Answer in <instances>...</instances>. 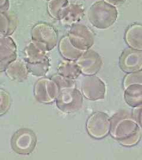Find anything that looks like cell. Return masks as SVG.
Wrapping results in <instances>:
<instances>
[{"instance_id":"cell-13","label":"cell","mask_w":142,"mask_h":160,"mask_svg":"<svg viewBox=\"0 0 142 160\" xmlns=\"http://www.w3.org/2000/svg\"><path fill=\"white\" fill-rule=\"evenodd\" d=\"M84 12L85 7L82 4L71 3L64 10L60 21L63 24L71 26L82 20Z\"/></svg>"},{"instance_id":"cell-2","label":"cell","mask_w":142,"mask_h":160,"mask_svg":"<svg viewBox=\"0 0 142 160\" xmlns=\"http://www.w3.org/2000/svg\"><path fill=\"white\" fill-rule=\"evenodd\" d=\"M88 18L97 29H107L115 21L117 11L113 6L104 1H98L91 5L88 10Z\"/></svg>"},{"instance_id":"cell-10","label":"cell","mask_w":142,"mask_h":160,"mask_svg":"<svg viewBox=\"0 0 142 160\" xmlns=\"http://www.w3.org/2000/svg\"><path fill=\"white\" fill-rule=\"evenodd\" d=\"M75 62L81 74L84 76L97 74L102 67V60L100 55L91 49L83 52Z\"/></svg>"},{"instance_id":"cell-28","label":"cell","mask_w":142,"mask_h":160,"mask_svg":"<svg viewBox=\"0 0 142 160\" xmlns=\"http://www.w3.org/2000/svg\"><path fill=\"white\" fill-rule=\"evenodd\" d=\"M109 4L113 6L114 5H119L123 3L125 0H104Z\"/></svg>"},{"instance_id":"cell-25","label":"cell","mask_w":142,"mask_h":160,"mask_svg":"<svg viewBox=\"0 0 142 160\" xmlns=\"http://www.w3.org/2000/svg\"><path fill=\"white\" fill-rule=\"evenodd\" d=\"M133 84L142 85V72L137 71L135 72L127 73L123 79V86L125 89L128 86Z\"/></svg>"},{"instance_id":"cell-29","label":"cell","mask_w":142,"mask_h":160,"mask_svg":"<svg viewBox=\"0 0 142 160\" xmlns=\"http://www.w3.org/2000/svg\"><path fill=\"white\" fill-rule=\"evenodd\" d=\"M46 1H50V0H46Z\"/></svg>"},{"instance_id":"cell-7","label":"cell","mask_w":142,"mask_h":160,"mask_svg":"<svg viewBox=\"0 0 142 160\" xmlns=\"http://www.w3.org/2000/svg\"><path fill=\"white\" fill-rule=\"evenodd\" d=\"M37 137L34 132L27 128L17 130L12 136L11 147L12 150L20 155L31 154L36 148Z\"/></svg>"},{"instance_id":"cell-5","label":"cell","mask_w":142,"mask_h":160,"mask_svg":"<svg viewBox=\"0 0 142 160\" xmlns=\"http://www.w3.org/2000/svg\"><path fill=\"white\" fill-rule=\"evenodd\" d=\"M68 36L71 43L81 51L90 49L94 43V32L90 28L83 24L76 23L72 25Z\"/></svg>"},{"instance_id":"cell-17","label":"cell","mask_w":142,"mask_h":160,"mask_svg":"<svg viewBox=\"0 0 142 160\" xmlns=\"http://www.w3.org/2000/svg\"><path fill=\"white\" fill-rule=\"evenodd\" d=\"M124 90V99L128 106L133 108L142 107V85L133 84Z\"/></svg>"},{"instance_id":"cell-8","label":"cell","mask_w":142,"mask_h":160,"mask_svg":"<svg viewBox=\"0 0 142 160\" xmlns=\"http://www.w3.org/2000/svg\"><path fill=\"white\" fill-rule=\"evenodd\" d=\"M56 83L51 78L42 77L34 84L33 94L39 102L49 104L55 102L59 93Z\"/></svg>"},{"instance_id":"cell-21","label":"cell","mask_w":142,"mask_h":160,"mask_svg":"<svg viewBox=\"0 0 142 160\" xmlns=\"http://www.w3.org/2000/svg\"><path fill=\"white\" fill-rule=\"evenodd\" d=\"M70 4L69 0H50L47 4V12L51 18L60 20L64 10Z\"/></svg>"},{"instance_id":"cell-19","label":"cell","mask_w":142,"mask_h":160,"mask_svg":"<svg viewBox=\"0 0 142 160\" xmlns=\"http://www.w3.org/2000/svg\"><path fill=\"white\" fill-rule=\"evenodd\" d=\"M125 42L131 48L142 49V26L133 25L127 29L125 34Z\"/></svg>"},{"instance_id":"cell-1","label":"cell","mask_w":142,"mask_h":160,"mask_svg":"<svg viewBox=\"0 0 142 160\" xmlns=\"http://www.w3.org/2000/svg\"><path fill=\"white\" fill-rule=\"evenodd\" d=\"M110 135L119 143L125 147L136 145L141 139L140 126L134 114L121 111L111 118Z\"/></svg>"},{"instance_id":"cell-6","label":"cell","mask_w":142,"mask_h":160,"mask_svg":"<svg viewBox=\"0 0 142 160\" xmlns=\"http://www.w3.org/2000/svg\"><path fill=\"white\" fill-rule=\"evenodd\" d=\"M83 95L76 88H68L59 92L55 101L56 107L66 113H75L83 105Z\"/></svg>"},{"instance_id":"cell-24","label":"cell","mask_w":142,"mask_h":160,"mask_svg":"<svg viewBox=\"0 0 142 160\" xmlns=\"http://www.w3.org/2000/svg\"><path fill=\"white\" fill-rule=\"evenodd\" d=\"M12 98L6 90H0V116L6 114L11 106Z\"/></svg>"},{"instance_id":"cell-12","label":"cell","mask_w":142,"mask_h":160,"mask_svg":"<svg viewBox=\"0 0 142 160\" xmlns=\"http://www.w3.org/2000/svg\"><path fill=\"white\" fill-rule=\"evenodd\" d=\"M120 67L127 73L140 71L142 69V52L133 48H127L120 58Z\"/></svg>"},{"instance_id":"cell-20","label":"cell","mask_w":142,"mask_h":160,"mask_svg":"<svg viewBox=\"0 0 142 160\" xmlns=\"http://www.w3.org/2000/svg\"><path fill=\"white\" fill-rule=\"evenodd\" d=\"M57 73L75 80L81 74L80 68L75 61H68L61 62L57 67Z\"/></svg>"},{"instance_id":"cell-11","label":"cell","mask_w":142,"mask_h":160,"mask_svg":"<svg viewBox=\"0 0 142 160\" xmlns=\"http://www.w3.org/2000/svg\"><path fill=\"white\" fill-rule=\"evenodd\" d=\"M17 46L10 36H0V72L17 59Z\"/></svg>"},{"instance_id":"cell-18","label":"cell","mask_w":142,"mask_h":160,"mask_svg":"<svg viewBox=\"0 0 142 160\" xmlns=\"http://www.w3.org/2000/svg\"><path fill=\"white\" fill-rule=\"evenodd\" d=\"M24 53L26 63H37L49 59L47 52L36 46L33 42L29 43L26 47Z\"/></svg>"},{"instance_id":"cell-16","label":"cell","mask_w":142,"mask_h":160,"mask_svg":"<svg viewBox=\"0 0 142 160\" xmlns=\"http://www.w3.org/2000/svg\"><path fill=\"white\" fill-rule=\"evenodd\" d=\"M58 50L59 53L65 60L75 61L83 52L76 49L71 43L68 36H63L58 43Z\"/></svg>"},{"instance_id":"cell-4","label":"cell","mask_w":142,"mask_h":160,"mask_svg":"<svg viewBox=\"0 0 142 160\" xmlns=\"http://www.w3.org/2000/svg\"><path fill=\"white\" fill-rule=\"evenodd\" d=\"M111 122L108 114L97 112L91 114L86 122V131L91 138L101 139L110 134Z\"/></svg>"},{"instance_id":"cell-15","label":"cell","mask_w":142,"mask_h":160,"mask_svg":"<svg viewBox=\"0 0 142 160\" xmlns=\"http://www.w3.org/2000/svg\"><path fill=\"white\" fill-rule=\"evenodd\" d=\"M18 19L13 12H0V36H10L17 28Z\"/></svg>"},{"instance_id":"cell-23","label":"cell","mask_w":142,"mask_h":160,"mask_svg":"<svg viewBox=\"0 0 142 160\" xmlns=\"http://www.w3.org/2000/svg\"><path fill=\"white\" fill-rule=\"evenodd\" d=\"M51 78L56 83L60 92L68 88H76V83L74 80L69 78L62 75L57 73L53 75Z\"/></svg>"},{"instance_id":"cell-14","label":"cell","mask_w":142,"mask_h":160,"mask_svg":"<svg viewBox=\"0 0 142 160\" xmlns=\"http://www.w3.org/2000/svg\"><path fill=\"white\" fill-rule=\"evenodd\" d=\"M5 73L7 77L12 81L23 82L27 80L30 72L26 62L16 59L8 65Z\"/></svg>"},{"instance_id":"cell-3","label":"cell","mask_w":142,"mask_h":160,"mask_svg":"<svg viewBox=\"0 0 142 160\" xmlns=\"http://www.w3.org/2000/svg\"><path fill=\"white\" fill-rule=\"evenodd\" d=\"M32 42L41 49L51 51L58 43V34L56 29L49 23L36 24L31 30Z\"/></svg>"},{"instance_id":"cell-22","label":"cell","mask_w":142,"mask_h":160,"mask_svg":"<svg viewBox=\"0 0 142 160\" xmlns=\"http://www.w3.org/2000/svg\"><path fill=\"white\" fill-rule=\"evenodd\" d=\"M26 63L29 72L36 77H43L45 76L48 72L51 66L49 59L37 63Z\"/></svg>"},{"instance_id":"cell-26","label":"cell","mask_w":142,"mask_h":160,"mask_svg":"<svg viewBox=\"0 0 142 160\" xmlns=\"http://www.w3.org/2000/svg\"><path fill=\"white\" fill-rule=\"evenodd\" d=\"M10 1L9 0H0V12L9 11Z\"/></svg>"},{"instance_id":"cell-9","label":"cell","mask_w":142,"mask_h":160,"mask_svg":"<svg viewBox=\"0 0 142 160\" xmlns=\"http://www.w3.org/2000/svg\"><path fill=\"white\" fill-rule=\"evenodd\" d=\"M81 92L83 96L88 100H101L105 97L106 86L95 75H87L84 77L82 81Z\"/></svg>"},{"instance_id":"cell-27","label":"cell","mask_w":142,"mask_h":160,"mask_svg":"<svg viewBox=\"0 0 142 160\" xmlns=\"http://www.w3.org/2000/svg\"><path fill=\"white\" fill-rule=\"evenodd\" d=\"M134 115L136 119L137 122L139 123V125L142 128V106L137 108V110Z\"/></svg>"}]
</instances>
